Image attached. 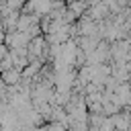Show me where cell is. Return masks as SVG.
<instances>
[{
  "label": "cell",
  "mask_w": 131,
  "mask_h": 131,
  "mask_svg": "<svg viewBox=\"0 0 131 131\" xmlns=\"http://www.w3.org/2000/svg\"><path fill=\"white\" fill-rule=\"evenodd\" d=\"M0 80L6 86H16V84H20V72L14 70V68H10V70H6V72L0 74Z\"/></svg>",
  "instance_id": "6da1fadb"
}]
</instances>
